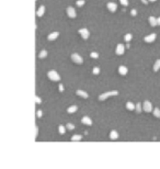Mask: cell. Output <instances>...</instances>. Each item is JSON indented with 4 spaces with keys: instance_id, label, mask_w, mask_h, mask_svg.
Instances as JSON below:
<instances>
[{
    "instance_id": "4",
    "label": "cell",
    "mask_w": 160,
    "mask_h": 169,
    "mask_svg": "<svg viewBox=\"0 0 160 169\" xmlns=\"http://www.w3.org/2000/svg\"><path fill=\"white\" fill-rule=\"evenodd\" d=\"M143 110L145 112H147V113H149V112L152 111V106L151 103L149 102V101H145V102L143 103Z\"/></svg>"
},
{
    "instance_id": "34",
    "label": "cell",
    "mask_w": 160,
    "mask_h": 169,
    "mask_svg": "<svg viewBox=\"0 0 160 169\" xmlns=\"http://www.w3.org/2000/svg\"><path fill=\"white\" fill-rule=\"evenodd\" d=\"M59 91H60V92L64 91V86L61 85V83H59Z\"/></svg>"
},
{
    "instance_id": "30",
    "label": "cell",
    "mask_w": 160,
    "mask_h": 169,
    "mask_svg": "<svg viewBox=\"0 0 160 169\" xmlns=\"http://www.w3.org/2000/svg\"><path fill=\"white\" fill-rule=\"evenodd\" d=\"M35 102H36L37 104H41V102H42V100H41V98L38 97V96H35Z\"/></svg>"
},
{
    "instance_id": "22",
    "label": "cell",
    "mask_w": 160,
    "mask_h": 169,
    "mask_svg": "<svg viewBox=\"0 0 160 169\" xmlns=\"http://www.w3.org/2000/svg\"><path fill=\"white\" fill-rule=\"evenodd\" d=\"M81 138H82V136L81 135H74L71 137V140L72 142H76V140H81Z\"/></svg>"
},
{
    "instance_id": "31",
    "label": "cell",
    "mask_w": 160,
    "mask_h": 169,
    "mask_svg": "<svg viewBox=\"0 0 160 169\" xmlns=\"http://www.w3.org/2000/svg\"><path fill=\"white\" fill-rule=\"evenodd\" d=\"M67 129H68L69 131H71V130L75 129V125H72L71 123H68V124H67Z\"/></svg>"
},
{
    "instance_id": "20",
    "label": "cell",
    "mask_w": 160,
    "mask_h": 169,
    "mask_svg": "<svg viewBox=\"0 0 160 169\" xmlns=\"http://www.w3.org/2000/svg\"><path fill=\"white\" fill-rule=\"evenodd\" d=\"M58 131H59V134H65L66 133V129H65V126L64 125H59L58 126Z\"/></svg>"
},
{
    "instance_id": "19",
    "label": "cell",
    "mask_w": 160,
    "mask_h": 169,
    "mask_svg": "<svg viewBox=\"0 0 160 169\" xmlns=\"http://www.w3.org/2000/svg\"><path fill=\"white\" fill-rule=\"evenodd\" d=\"M159 69H160V59H157L156 60V63H155V65H154V72H157Z\"/></svg>"
},
{
    "instance_id": "10",
    "label": "cell",
    "mask_w": 160,
    "mask_h": 169,
    "mask_svg": "<svg viewBox=\"0 0 160 169\" xmlns=\"http://www.w3.org/2000/svg\"><path fill=\"white\" fill-rule=\"evenodd\" d=\"M76 95L79 96V97H82L83 99H87V98L89 97L88 93H87L86 91H83V90H77V91H76Z\"/></svg>"
},
{
    "instance_id": "38",
    "label": "cell",
    "mask_w": 160,
    "mask_h": 169,
    "mask_svg": "<svg viewBox=\"0 0 160 169\" xmlns=\"http://www.w3.org/2000/svg\"><path fill=\"white\" fill-rule=\"evenodd\" d=\"M150 2H155V1H157V0H149Z\"/></svg>"
},
{
    "instance_id": "36",
    "label": "cell",
    "mask_w": 160,
    "mask_h": 169,
    "mask_svg": "<svg viewBox=\"0 0 160 169\" xmlns=\"http://www.w3.org/2000/svg\"><path fill=\"white\" fill-rule=\"evenodd\" d=\"M157 21H158V25H160V17L157 19Z\"/></svg>"
},
{
    "instance_id": "24",
    "label": "cell",
    "mask_w": 160,
    "mask_h": 169,
    "mask_svg": "<svg viewBox=\"0 0 160 169\" xmlns=\"http://www.w3.org/2000/svg\"><path fill=\"white\" fill-rule=\"evenodd\" d=\"M132 37H133V35H132L131 33H128V34H126L125 36H124V40H125L126 42H129V41L132 40Z\"/></svg>"
},
{
    "instance_id": "7",
    "label": "cell",
    "mask_w": 160,
    "mask_h": 169,
    "mask_svg": "<svg viewBox=\"0 0 160 169\" xmlns=\"http://www.w3.org/2000/svg\"><path fill=\"white\" fill-rule=\"evenodd\" d=\"M79 34L82 36V39L87 40V39H89V36H90V32L88 31V29H80Z\"/></svg>"
},
{
    "instance_id": "23",
    "label": "cell",
    "mask_w": 160,
    "mask_h": 169,
    "mask_svg": "<svg viewBox=\"0 0 160 169\" xmlns=\"http://www.w3.org/2000/svg\"><path fill=\"white\" fill-rule=\"evenodd\" d=\"M46 56H47V52L44 49V51H42L40 53V55H38V58H45Z\"/></svg>"
},
{
    "instance_id": "28",
    "label": "cell",
    "mask_w": 160,
    "mask_h": 169,
    "mask_svg": "<svg viewBox=\"0 0 160 169\" xmlns=\"http://www.w3.org/2000/svg\"><path fill=\"white\" fill-rule=\"evenodd\" d=\"M93 74L94 75L100 74V68H99V67H94V68H93Z\"/></svg>"
},
{
    "instance_id": "13",
    "label": "cell",
    "mask_w": 160,
    "mask_h": 169,
    "mask_svg": "<svg viewBox=\"0 0 160 169\" xmlns=\"http://www.w3.org/2000/svg\"><path fill=\"white\" fill-rule=\"evenodd\" d=\"M127 72H128L127 67H125V66H120L118 67V72H120V75H122V76H125V75L127 74Z\"/></svg>"
},
{
    "instance_id": "14",
    "label": "cell",
    "mask_w": 160,
    "mask_h": 169,
    "mask_svg": "<svg viewBox=\"0 0 160 169\" xmlns=\"http://www.w3.org/2000/svg\"><path fill=\"white\" fill-rule=\"evenodd\" d=\"M44 12H45V7H44V6H41L40 8H38V10L36 11V15L41 18L42 15L44 14Z\"/></svg>"
},
{
    "instance_id": "33",
    "label": "cell",
    "mask_w": 160,
    "mask_h": 169,
    "mask_svg": "<svg viewBox=\"0 0 160 169\" xmlns=\"http://www.w3.org/2000/svg\"><path fill=\"white\" fill-rule=\"evenodd\" d=\"M131 14L133 15V17H135V15L137 14V12H136V10H135V9H133V10L131 11Z\"/></svg>"
},
{
    "instance_id": "9",
    "label": "cell",
    "mask_w": 160,
    "mask_h": 169,
    "mask_svg": "<svg viewBox=\"0 0 160 169\" xmlns=\"http://www.w3.org/2000/svg\"><path fill=\"white\" fill-rule=\"evenodd\" d=\"M106 7H108V9H109V11L111 12H115L117 9V5L114 2H109L108 5H106Z\"/></svg>"
},
{
    "instance_id": "37",
    "label": "cell",
    "mask_w": 160,
    "mask_h": 169,
    "mask_svg": "<svg viewBox=\"0 0 160 169\" xmlns=\"http://www.w3.org/2000/svg\"><path fill=\"white\" fill-rule=\"evenodd\" d=\"M141 1H143V2L145 3V5H147V3H148V2H147V0H141Z\"/></svg>"
},
{
    "instance_id": "12",
    "label": "cell",
    "mask_w": 160,
    "mask_h": 169,
    "mask_svg": "<svg viewBox=\"0 0 160 169\" xmlns=\"http://www.w3.org/2000/svg\"><path fill=\"white\" fill-rule=\"evenodd\" d=\"M81 122H82V124H86V125H92V120L89 116H83Z\"/></svg>"
},
{
    "instance_id": "18",
    "label": "cell",
    "mask_w": 160,
    "mask_h": 169,
    "mask_svg": "<svg viewBox=\"0 0 160 169\" xmlns=\"http://www.w3.org/2000/svg\"><path fill=\"white\" fill-rule=\"evenodd\" d=\"M77 110H78V106H70L68 109H67V112H68V113H75Z\"/></svg>"
},
{
    "instance_id": "27",
    "label": "cell",
    "mask_w": 160,
    "mask_h": 169,
    "mask_svg": "<svg viewBox=\"0 0 160 169\" xmlns=\"http://www.w3.org/2000/svg\"><path fill=\"white\" fill-rule=\"evenodd\" d=\"M90 56H91L92 58H99V54L95 53V52H92L91 54H90Z\"/></svg>"
},
{
    "instance_id": "29",
    "label": "cell",
    "mask_w": 160,
    "mask_h": 169,
    "mask_svg": "<svg viewBox=\"0 0 160 169\" xmlns=\"http://www.w3.org/2000/svg\"><path fill=\"white\" fill-rule=\"evenodd\" d=\"M120 2L123 5V6H128V0H120Z\"/></svg>"
},
{
    "instance_id": "32",
    "label": "cell",
    "mask_w": 160,
    "mask_h": 169,
    "mask_svg": "<svg viewBox=\"0 0 160 169\" xmlns=\"http://www.w3.org/2000/svg\"><path fill=\"white\" fill-rule=\"evenodd\" d=\"M36 115H37V118H42V115H43V112H42V110H38V111L36 112Z\"/></svg>"
},
{
    "instance_id": "35",
    "label": "cell",
    "mask_w": 160,
    "mask_h": 169,
    "mask_svg": "<svg viewBox=\"0 0 160 169\" xmlns=\"http://www.w3.org/2000/svg\"><path fill=\"white\" fill-rule=\"evenodd\" d=\"M37 133H38V127H37V126H35V137H36L37 135H38Z\"/></svg>"
},
{
    "instance_id": "17",
    "label": "cell",
    "mask_w": 160,
    "mask_h": 169,
    "mask_svg": "<svg viewBox=\"0 0 160 169\" xmlns=\"http://www.w3.org/2000/svg\"><path fill=\"white\" fill-rule=\"evenodd\" d=\"M126 108H127V110H129V111H133V110L136 109V106L132 102H127L126 103Z\"/></svg>"
},
{
    "instance_id": "2",
    "label": "cell",
    "mask_w": 160,
    "mask_h": 169,
    "mask_svg": "<svg viewBox=\"0 0 160 169\" xmlns=\"http://www.w3.org/2000/svg\"><path fill=\"white\" fill-rule=\"evenodd\" d=\"M117 95H118V91H116V90L109 91V92H104V93H102V95L99 96V100L103 101V100H105V99H108L109 97H112V96H117Z\"/></svg>"
},
{
    "instance_id": "26",
    "label": "cell",
    "mask_w": 160,
    "mask_h": 169,
    "mask_svg": "<svg viewBox=\"0 0 160 169\" xmlns=\"http://www.w3.org/2000/svg\"><path fill=\"white\" fill-rule=\"evenodd\" d=\"M76 5H77L78 7H82L83 5H85V0H78L77 2H76Z\"/></svg>"
},
{
    "instance_id": "15",
    "label": "cell",
    "mask_w": 160,
    "mask_h": 169,
    "mask_svg": "<svg viewBox=\"0 0 160 169\" xmlns=\"http://www.w3.org/2000/svg\"><path fill=\"white\" fill-rule=\"evenodd\" d=\"M149 23H150V25L151 26H156V25H158V21H157V19L155 17H149Z\"/></svg>"
},
{
    "instance_id": "21",
    "label": "cell",
    "mask_w": 160,
    "mask_h": 169,
    "mask_svg": "<svg viewBox=\"0 0 160 169\" xmlns=\"http://www.w3.org/2000/svg\"><path fill=\"white\" fill-rule=\"evenodd\" d=\"M154 115L156 116V118H159V119H160V110H159V108H155V110H154Z\"/></svg>"
},
{
    "instance_id": "5",
    "label": "cell",
    "mask_w": 160,
    "mask_h": 169,
    "mask_svg": "<svg viewBox=\"0 0 160 169\" xmlns=\"http://www.w3.org/2000/svg\"><path fill=\"white\" fill-rule=\"evenodd\" d=\"M67 15L70 19H75V18L77 17V13H76V11H75V9L72 7H68L67 8Z\"/></svg>"
},
{
    "instance_id": "11",
    "label": "cell",
    "mask_w": 160,
    "mask_h": 169,
    "mask_svg": "<svg viewBox=\"0 0 160 169\" xmlns=\"http://www.w3.org/2000/svg\"><path fill=\"white\" fill-rule=\"evenodd\" d=\"M58 36H59V32H53V33H51V34L47 36V39H48L49 41H54V40H56Z\"/></svg>"
},
{
    "instance_id": "25",
    "label": "cell",
    "mask_w": 160,
    "mask_h": 169,
    "mask_svg": "<svg viewBox=\"0 0 160 169\" xmlns=\"http://www.w3.org/2000/svg\"><path fill=\"white\" fill-rule=\"evenodd\" d=\"M141 108H143V106H140V103H137V104H136V111H137V113H140Z\"/></svg>"
},
{
    "instance_id": "16",
    "label": "cell",
    "mask_w": 160,
    "mask_h": 169,
    "mask_svg": "<svg viewBox=\"0 0 160 169\" xmlns=\"http://www.w3.org/2000/svg\"><path fill=\"white\" fill-rule=\"evenodd\" d=\"M118 137V134H117V132L116 131H111V133H110V138H111L112 140H116V138Z\"/></svg>"
},
{
    "instance_id": "1",
    "label": "cell",
    "mask_w": 160,
    "mask_h": 169,
    "mask_svg": "<svg viewBox=\"0 0 160 169\" xmlns=\"http://www.w3.org/2000/svg\"><path fill=\"white\" fill-rule=\"evenodd\" d=\"M47 77L51 79L52 81H59L60 80V76L58 75V72L56 70H49L47 72Z\"/></svg>"
},
{
    "instance_id": "3",
    "label": "cell",
    "mask_w": 160,
    "mask_h": 169,
    "mask_svg": "<svg viewBox=\"0 0 160 169\" xmlns=\"http://www.w3.org/2000/svg\"><path fill=\"white\" fill-rule=\"evenodd\" d=\"M71 60L76 64H79V65H81V64L83 63V58L81 57L79 54H77V53H74V54L71 55Z\"/></svg>"
},
{
    "instance_id": "6",
    "label": "cell",
    "mask_w": 160,
    "mask_h": 169,
    "mask_svg": "<svg viewBox=\"0 0 160 169\" xmlns=\"http://www.w3.org/2000/svg\"><path fill=\"white\" fill-rule=\"evenodd\" d=\"M124 52H125V46H124L123 44H117L116 49H115L116 55H123Z\"/></svg>"
},
{
    "instance_id": "8",
    "label": "cell",
    "mask_w": 160,
    "mask_h": 169,
    "mask_svg": "<svg viewBox=\"0 0 160 169\" xmlns=\"http://www.w3.org/2000/svg\"><path fill=\"white\" fill-rule=\"evenodd\" d=\"M156 33H151V34H149V35H147V36H145V42L146 43H152L155 40H156Z\"/></svg>"
}]
</instances>
